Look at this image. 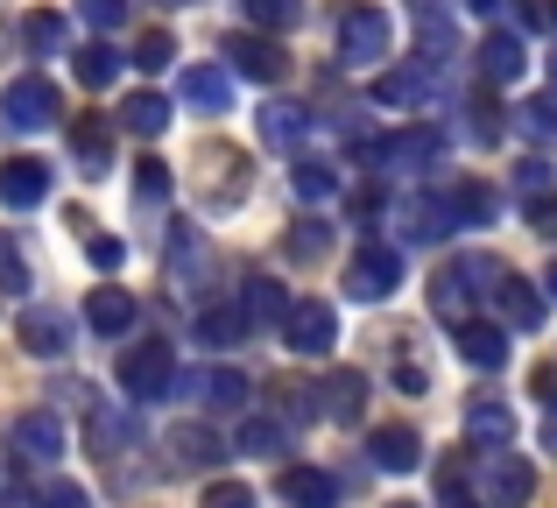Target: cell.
<instances>
[{
  "instance_id": "1",
  "label": "cell",
  "mask_w": 557,
  "mask_h": 508,
  "mask_svg": "<svg viewBox=\"0 0 557 508\" xmlns=\"http://www.w3.org/2000/svg\"><path fill=\"white\" fill-rule=\"evenodd\" d=\"M494 275H502V261H494V255H459V261H451V269L431 283V311L459 325V318L473 311L480 289H494Z\"/></svg>"
},
{
  "instance_id": "2",
  "label": "cell",
  "mask_w": 557,
  "mask_h": 508,
  "mask_svg": "<svg viewBox=\"0 0 557 508\" xmlns=\"http://www.w3.org/2000/svg\"><path fill=\"white\" fill-rule=\"evenodd\" d=\"M198 170H205V212H233L255 191V170H247V156L233 149V141H205Z\"/></svg>"
},
{
  "instance_id": "3",
  "label": "cell",
  "mask_w": 557,
  "mask_h": 508,
  "mask_svg": "<svg viewBox=\"0 0 557 508\" xmlns=\"http://www.w3.org/2000/svg\"><path fill=\"white\" fill-rule=\"evenodd\" d=\"M0 113H8L14 135H42V127L64 121V92H57L42 71H28V78H14L8 92H0Z\"/></svg>"
},
{
  "instance_id": "4",
  "label": "cell",
  "mask_w": 557,
  "mask_h": 508,
  "mask_svg": "<svg viewBox=\"0 0 557 508\" xmlns=\"http://www.w3.org/2000/svg\"><path fill=\"white\" fill-rule=\"evenodd\" d=\"M170 382H177V354H170V339H141V346L121 354V388L135 402H156Z\"/></svg>"
},
{
  "instance_id": "5",
  "label": "cell",
  "mask_w": 557,
  "mask_h": 508,
  "mask_svg": "<svg viewBox=\"0 0 557 508\" xmlns=\"http://www.w3.org/2000/svg\"><path fill=\"white\" fill-rule=\"evenodd\" d=\"M283 339L297 346L304 360H318V354H332V346H339V311H332L325 297H297L283 311Z\"/></svg>"
},
{
  "instance_id": "6",
  "label": "cell",
  "mask_w": 557,
  "mask_h": 508,
  "mask_svg": "<svg viewBox=\"0 0 557 508\" xmlns=\"http://www.w3.org/2000/svg\"><path fill=\"white\" fill-rule=\"evenodd\" d=\"M395 283H403V255L381 248V240H368V248L346 261V297H360V303L395 297Z\"/></svg>"
},
{
  "instance_id": "7",
  "label": "cell",
  "mask_w": 557,
  "mask_h": 508,
  "mask_svg": "<svg viewBox=\"0 0 557 508\" xmlns=\"http://www.w3.org/2000/svg\"><path fill=\"white\" fill-rule=\"evenodd\" d=\"M388 42H395V28H388V14H381V8H354L339 22V57L354 71H374L381 57H388Z\"/></svg>"
},
{
  "instance_id": "8",
  "label": "cell",
  "mask_w": 557,
  "mask_h": 508,
  "mask_svg": "<svg viewBox=\"0 0 557 508\" xmlns=\"http://www.w3.org/2000/svg\"><path fill=\"white\" fill-rule=\"evenodd\" d=\"M437 156H445V135L437 127H403V135H381L368 149L374 170H437Z\"/></svg>"
},
{
  "instance_id": "9",
  "label": "cell",
  "mask_w": 557,
  "mask_h": 508,
  "mask_svg": "<svg viewBox=\"0 0 557 508\" xmlns=\"http://www.w3.org/2000/svg\"><path fill=\"white\" fill-rule=\"evenodd\" d=\"M219 50H226L233 71H240V78H255V85H275V78L289 71V50H283L275 36H255V28H233Z\"/></svg>"
},
{
  "instance_id": "10",
  "label": "cell",
  "mask_w": 557,
  "mask_h": 508,
  "mask_svg": "<svg viewBox=\"0 0 557 508\" xmlns=\"http://www.w3.org/2000/svg\"><path fill=\"white\" fill-rule=\"evenodd\" d=\"M536 495V467L522 453H494L487 459V508H530Z\"/></svg>"
},
{
  "instance_id": "11",
  "label": "cell",
  "mask_w": 557,
  "mask_h": 508,
  "mask_svg": "<svg viewBox=\"0 0 557 508\" xmlns=\"http://www.w3.org/2000/svg\"><path fill=\"white\" fill-rule=\"evenodd\" d=\"M487 297L502 303V318H508L516 332H536V325H544V289H536L530 275L502 269V275H494V289H487Z\"/></svg>"
},
{
  "instance_id": "12",
  "label": "cell",
  "mask_w": 557,
  "mask_h": 508,
  "mask_svg": "<svg viewBox=\"0 0 557 508\" xmlns=\"http://www.w3.org/2000/svg\"><path fill=\"white\" fill-rule=\"evenodd\" d=\"M255 127H261L269 149H304V141H311V107H297V99H261Z\"/></svg>"
},
{
  "instance_id": "13",
  "label": "cell",
  "mask_w": 557,
  "mask_h": 508,
  "mask_svg": "<svg viewBox=\"0 0 557 508\" xmlns=\"http://www.w3.org/2000/svg\"><path fill=\"white\" fill-rule=\"evenodd\" d=\"M42 198H50V170H42L36 156H8V163H0V206L28 212V206H42Z\"/></svg>"
},
{
  "instance_id": "14",
  "label": "cell",
  "mask_w": 557,
  "mask_h": 508,
  "mask_svg": "<svg viewBox=\"0 0 557 508\" xmlns=\"http://www.w3.org/2000/svg\"><path fill=\"white\" fill-rule=\"evenodd\" d=\"M163 453H170V473H205L212 459H226V445H219L205 424H170L163 431Z\"/></svg>"
},
{
  "instance_id": "15",
  "label": "cell",
  "mask_w": 557,
  "mask_h": 508,
  "mask_svg": "<svg viewBox=\"0 0 557 508\" xmlns=\"http://www.w3.org/2000/svg\"><path fill=\"white\" fill-rule=\"evenodd\" d=\"M318 396H325L318 410H325L332 424H360V417H368V374H354V368H332Z\"/></svg>"
},
{
  "instance_id": "16",
  "label": "cell",
  "mask_w": 557,
  "mask_h": 508,
  "mask_svg": "<svg viewBox=\"0 0 557 508\" xmlns=\"http://www.w3.org/2000/svg\"><path fill=\"white\" fill-rule=\"evenodd\" d=\"M14 453H22L28 467H50V459L64 453V424H57L50 410H28V417H14Z\"/></svg>"
},
{
  "instance_id": "17",
  "label": "cell",
  "mask_w": 557,
  "mask_h": 508,
  "mask_svg": "<svg viewBox=\"0 0 557 508\" xmlns=\"http://www.w3.org/2000/svg\"><path fill=\"white\" fill-rule=\"evenodd\" d=\"M368 459H374L381 473H417L423 467V438L409 424H381L374 438H368Z\"/></svg>"
},
{
  "instance_id": "18",
  "label": "cell",
  "mask_w": 557,
  "mask_h": 508,
  "mask_svg": "<svg viewBox=\"0 0 557 508\" xmlns=\"http://www.w3.org/2000/svg\"><path fill=\"white\" fill-rule=\"evenodd\" d=\"M417 50H423V71H437L451 50H459V22H451L437 0H417Z\"/></svg>"
},
{
  "instance_id": "19",
  "label": "cell",
  "mask_w": 557,
  "mask_h": 508,
  "mask_svg": "<svg viewBox=\"0 0 557 508\" xmlns=\"http://www.w3.org/2000/svg\"><path fill=\"white\" fill-rule=\"evenodd\" d=\"M71 156H78L85 177H99V170L113 163V127L99 121V113H78V121H71Z\"/></svg>"
},
{
  "instance_id": "20",
  "label": "cell",
  "mask_w": 557,
  "mask_h": 508,
  "mask_svg": "<svg viewBox=\"0 0 557 508\" xmlns=\"http://www.w3.org/2000/svg\"><path fill=\"white\" fill-rule=\"evenodd\" d=\"M459 360H466V368H502V360H508L502 325H487V318H459Z\"/></svg>"
},
{
  "instance_id": "21",
  "label": "cell",
  "mask_w": 557,
  "mask_h": 508,
  "mask_svg": "<svg viewBox=\"0 0 557 508\" xmlns=\"http://www.w3.org/2000/svg\"><path fill=\"white\" fill-rule=\"evenodd\" d=\"M403 220H409V240H445V234H459V226H451V198L445 191H417L403 206Z\"/></svg>"
},
{
  "instance_id": "22",
  "label": "cell",
  "mask_w": 557,
  "mask_h": 508,
  "mask_svg": "<svg viewBox=\"0 0 557 508\" xmlns=\"http://www.w3.org/2000/svg\"><path fill=\"white\" fill-rule=\"evenodd\" d=\"M184 107H198V113H226V107H233V71H219V64L184 71Z\"/></svg>"
},
{
  "instance_id": "23",
  "label": "cell",
  "mask_w": 557,
  "mask_h": 508,
  "mask_svg": "<svg viewBox=\"0 0 557 508\" xmlns=\"http://www.w3.org/2000/svg\"><path fill=\"white\" fill-rule=\"evenodd\" d=\"M451 226H494L502 220V191L494 184H451Z\"/></svg>"
},
{
  "instance_id": "24",
  "label": "cell",
  "mask_w": 557,
  "mask_h": 508,
  "mask_svg": "<svg viewBox=\"0 0 557 508\" xmlns=\"http://www.w3.org/2000/svg\"><path fill=\"white\" fill-rule=\"evenodd\" d=\"M283 501L289 508H332L339 501V481H332L325 467H289L283 473Z\"/></svg>"
},
{
  "instance_id": "25",
  "label": "cell",
  "mask_w": 557,
  "mask_h": 508,
  "mask_svg": "<svg viewBox=\"0 0 557 508\" xmlns=\"http://www.w3.org/2000/svg\"><path fill=\"white\" fill-rule=\"evenodd\" d=\"M85 325H92L99 339H121V332L135 325V297H127V289H92V303H85Z\"/></svg>"
},
{
  "instance_id": "26",
  "label": "cell",
  "mask_w": 557,
  "mask_h": 508,
  "mask_svg": "<svg viewBox=\"0 0 557 508\" xmlns=\"http://www.w3.org/2000/svg\"><path fill=\"white\" fill-rule=\"evenodd\" d=\"M480 71H487V85H516L522 71H530V57H522V42L502 28V36H487V42H480Z\"/></svg>"
},
{
  "instance_id": "27",
  "label": "cell",
  "mask_w": 557,
  "mask_h": 508,
  "mask_svg": "<svg viewBox=\"0 0 557 508\" xmlns=\"http://www.w3.org/2000/svg\"><path fill=\"white\" fill-rule=\"evenodd\" d=\"M121 127H127V135H141V141H156L170 127V99L163 92H127L121 99Z\"/></svg>"
},
{
  "instance_id": "28",
  "label": "cell",
  "mask_w": 557,
  "mask_h": 508,
  "mask_svg": "<svg viewBox=\"0 0 557 508\" xmlns=\"http://www.w3.org/2000/svg\"><path fill=\"white\" fill-rule=\"evenodd\" d=\"M121 64H127V57L113 50V42H85V50L71 57V71H78V85H92V92H107V85L121 78Z\"/></svg>"
},
{
  "instance_id": "29",
  "label": "cell",
  "mask_w": 557,
  "mask_h": 508,
  "mask_svg": "<svg viewBox=\"0 0 557 508\" xmlns=\"http://www.w3.org/2000/svg\"><path fill=\"white\" fill-rule=\"evenodd\" d=\"M283 311H289V297L269 283V275H255V283L240 289V318H247V332H255V325H283Z\"/></svg>"
},
{
  "instance_id": "30",
  "label": "cell",
  "mask_w": 557,
  "mask_h": 508,
  "mask_svg": "<svg viewBox=\"0 0 557 508\" xmlns=\"http://www.w3.org/2000/svg\"><path fill=\"white\" fill-rule=\"evenodd\" d=\"M64 318H57V311H28L22 318V354H36V360H57V354H64Z\"/></svg>"
},
{
  "instance_id": "31",
  "label": "cell",
  "mask_w": 557,
  "mask_h": 508,
  "mask_svg": "<svg viewBox=\"0 0 557 508\" xmlns=\"http://www.w3.org/2000/svg\"><path fill=\"white\" fill-rule=\"evenodd\" d=\"M466 438H473V445H508V438H516L508 402H473V410H466Z\"/></svg>"
},
{
  "instance_id": "32",
  "label": "cell",
  "mask_w": 557,
  "mask_h": 508,
  "mask_svg": "<svg viewBox=\"0 0 557 508\" xmlns=\"http://www.w3.org/2000/svg\"><path fill=\"white\" fill-rule=\"evenodd\" d=\"M198 396H205V410H240V402H247V374L240 368H205Z\"/></svg>"
},
{
  "instance_id": "33",
  "label": "cell",
  "mask_w": 557,
  "mask_h": 508,
  "mask_svg": "<svg viewBox=\"0 0 557 508\" xmlns=\"http://www.w3.org/2000/svg\"><path fill=\"white\" fill-rule=\"evenodd\" d=\"M289 184H297L304 206H332V198H339V170H332V163H297Z\"/></svg>"
},
{
  "instance_id": "34",
  "label": "cell",
  "mask_w": 557,
  "mask_h": 508,
  "mask_svg": "<svg viewBox=\"0 0 557 508\" xmlns=\"http://www.w3.org/2000/svg\"><path fill=\"white\" fill-rule=\"evenodd\" d=\"M240 453L247 459H275V453H289V431L275 424V417H247L240 424Z\"/></svg>"
},
{
  "instance_id": "35",
  "label": "cell",
  "mask_w": 557,
  "mask_h": 508,
  "mask_svg": "<svg viewBox=\"0 0 557 508\" xmlns=\"http://www.w3.org/2000/svg\"><path fill=\"white\" fill-rule=\"evenodd\" d=\"M423 92H431V71H381V85H374L381 107H417Z\"/></svg>"
},
{
  "instance_id": "36",
  "label": "cell",
  "mask_w": 557,
  "mask_h": 508,
  "mask_svg": "<svg viewBox=\"0 0 557 508\" xmlns=\"http://www.w3.org/2000/svg\"><path fill=\"white\" fill-rule=\"evenodd\" d=\"M22 42H28V50H36V57H57V50H64V14H22Z\"/></svg>"
},
{
  "instance_id": "37",
  "label": "cell",
  "mask_w": 557,
  "mask_h": 508,
  "mask_svg": "<svg viewBox=\"0 0 557 508\" xmlns=\"http://www.w3.org/2000/svg\"><path fill=\"white\" fill-rule=\"evenodd\" d=\"M198 332H205V346H240V339H247L240 303H219V311H205V318H198Z\"/></svg>"
},
{
  "instance_id": "38",
  "label": "cell",
  "mask_w": 557,
  "mask_h": 508,
  "mask_svg": "<svg viewBox=\"0 0 557 508\" xmlns=\"http://www.w3.org/2000/svg\"><path fill=\"white\" fill-rule=\"evenodd\" d=\"M127 64H141V71H170V64H177V36H170V28H149V36L135 42V57H127Z\"/></svg>"
},
{
  "instance_id": "39",
  "label": "cell",
  "mask_w": 557,
  "mask_h": 508,
  "mask_svg": "<svg viewBox=\"0 0 557 508\" xmlns=\"http://www.w3.org/2000/svg\"><path fill=\"white\" fill-rule=\"evenodd\" d=\"M170 269H177V283H198V275H205V248H198V234H190V226L170 234Z\"/></svg>"
},
{
  "instance_id": "40",
  "label": "cell",
  "mask_w": 557,
  "mask_h": 508,
  "mask_svg": "<svg viewBox=\"0 0 557 508\" xmlns=\"http://www.w3.org/2000/svg\"><path fill=\"white\" fill-rule=\"evenodd\" d=\"M516 127L530 141H557V99L544 92V99H530V107H516Z\"/></svg>"
},
{
  "instance_id": "41",
  "label": "cell",
  "mask_w": 557,
  "mask_h": 508,
  "mask_svg": "<svg viewBox=\"0 0 557 508\" xmlns=\"http://www.w3.org/2000/svg\"><path fill=\"white\" fill-rule=\"evenodd\" d=\"M78 14L92 22V42H99V36H113V28L135 14V0H78Z\"/></svg>"
},
{
  "instance_id": "42",
  "label": "cell",
  "mask_w": 557,
  "mask_h": 508,
  "mask_svg": "<svg viewBox=\"0 0 557 508\" xmlns=\"http://www.w3.org/2000/svg\"><path fill=\"white\" fill-rule=\"evenodd\" d=\"M311 396H318V388H304V382H275V402H283V417H275V424L289 431V424H304V417H318Z\"/></svg>"
},
{
  "instance_id": "43",
  "label": "cell",
  "mask_w": 557,
  "mask_h": 508,
  "mask_svg": "<svg viewBox=\"0 0 557 508\" xmlns=\"http://www.w3.org/2000/svg\"><path fill=\"white\" fill-rule=\"evenodd\" d=\"M85 438H92V453L121 459V445H127V424H121L113 410H92V424H85Z\"/></svg>"
},
{
  "instance_id": "44",
  "label": "cell",
  "mask_w": 557,
  "mask_h": 508,
  "mask_svg": "<svg viewBox=\"0 0 557 508\" xmlns=\"http://www.w3.org/2000/svg\"><path fill=\"white\" fill-rule=\"evenodd\" d=\"M247 14H255L261 28H297L304 22V0H240Z\"/></svg>"
},
{
  "instance_id": "45",
  "label": "cell",
  "mask_w": 557,
  "mask_h": 508,
  "mask_svg": "<svg viewBox=\"0 0 557 508\" xmlns=\"http://www.w3.org/2000/svg\"><path fill=\"white\" fill-rule=\"evenodd\" d=\"M516 184H522V198H530V206H544V191L557 198V170L544 163V156H530V163L516 170Z\"/></svg>"
},
{
  "instance_id": "46",
  "label": "cell",
  "mask_w": 557,
  "mask_h": 508,
  "mask_svg": "<svg viewBox=\"0 0 557 508\" xmlns=\"http://www.w3.org/2000/svg\"><path fill=\"white\" fill-rule=\"evenodd\" d=\"M0 289H8V297L28 289V261H22V248H14V234H0Z\"/></svg>"
},
{
  "instance_id": "47",
  "label": "cell",
  "mask_w": 557,
  "mask_h": 508,
  "mask_svg": "<svg viewBox=\"0 0 557 508\" xmlns=\"http://www.w3.org/2000/svg\"><path fill=\"white\" fill-rule=\"evenodd\" d=\"M135 191L141 198H170V163H163V156H141V163H135Z\"/></svg>"
},
{
  "instance_id": "48",
  "label": "cell",
  "mask_w": 557,
  "mask_h": 508,
  "mask_svg": "<svg viewBox=\"0 0 557 508\" xmlns=\"http://www.w3.org/2000/svg\"><path fill=\"white\" fill-rule=\"evenodd\" d=\"M205 508H255V495H247L240 481H212L205 487Z\"/></svg>"
},
{
  "instance_id": "49",
  "label": "cell",
  "mask_w": 557,
  "mask_h": 508,
  "mask_svg": "<svg viewBox=\"0 0 557 508\" xmlns=\"http://www.w3.org/2000/svg\"><path fill=\"white\" fill-rule=\"evenodd\" d=\"M36 508H92V501H85V487H71V481H50V487L36 495Z\"/></svg>"
},
{
  "instance_id": "50",
  "label": "cell",
  "mask_w": 557,
  "mask_h": 508,
  "mask_svg": "<svg viewBox=\"0 0 557 508\" xmlns=\"http://www.w3.org/2000/svg\"><path fill=\"white\" fill-rule=\"evenodd\" d=\"M530 396L544 402V417H557V368L544 360V368H530Z\"/></svg>"
},
{
  "instance_id": "51",
  "label": "cell",
  "mask_w": 557,
  "mask_h": 508,
  "mask_svg": "<svg viewBox=\"0 0 557 508\" xmlns=\"http://www.w3.org/2000/svg\"><path fill=\"white\" fill-rule=\"evenodd\" d=\"M466 113H473V135H480V141H494V135H502V107H494V99H473Z\"/></svg>"
},
{
  "instance_id": "52",
  "label": "cell",
  "mask_w": 557,
  "mask_h": 508,
  "mask_svg": "<svg viewBox=\"0 0 557 508\" xmlns=\"http://www.w3.org/2000/svg\"><path fill=\"white\" fill-rule=\"evenodd\" d=\"M85 255H92V269H121V240H107V234L85 240Z\"/></svg>"
},
{
  "instance_id": "53",
  "label": "cell",
  "mask_w": 557,
  "mask_h": 508,
  "mask_svg": "<svg viewBox=\"0 0 557 508\" xmlns=\"http://www.w3.org/2000/svg\"><path fill=\"white\" fill-rule=\"evenodd\" d=\"M530 226H536L544 240H557V198H544V206H530Z\"/></svg>"
},
{
  "instance_id": "54",
  "label": "cell",
  "mask_w": 557,
  "mask_h": 508,
  "mask_svg": "<svg viewBox=\"0 0 557 508\" xmlns=\"http://www.w3.org/2000/svg\"><path fill=\"white\" fill-rule=\"evenodd\" d=\"M544 453L557 459V417H544Z\"/></svg>"
},
{
  "instance_id": "55",
  "label": "cell",
  "mask_w": 557,
  "mask_h": 508,
  "mask_svg": "<svg viewBox=\"0 0 557 508\" xmlns=\"http://www.w3.org/2000/svg\"><path fill=\"white\" fill-rule=\"evenodd\" d=\"M459 8H473V14H494V8H502V0H459Z\"/></svg>"
},
{
  "instance_id": "56",
  "label": "cell",
  "mask_w": 557,
  "mask_h": 508,
  "mask_svg": "<svg viewBox=\"0 0 557 508\" xmlns=\"http://www.w3.org/2000/svg\"><path fill=\"white\" fill-rule=\"evenodd\" d=\"M536 8H544V22H550V28H557V0H536Z\"/></svg>"
},
{
  "instance_id": "57",
  "label": "cell",
  "mask_w": 557,
  "mask_h": 508,
  "mask_svg": "<svg viewBox=\"0 0 557 508\" xmlns=\"http://www.w3.org/2000/svg\"><path fill=\"white\" fill-rule=\"evenodd\" d=\"M544 289H550V297H557V261H550V275H544Z\"/></svg>"
},
{
  "instance_id": "58",
  "label": "cell",
  "mask_w": 557,
  "mask_h": 508,
  "mask_svg": "<svg viewBox=\"0 0 557 508\" xmlns=\"http://www.w3.org/2000/svg\"><path fill=\"white\" fill-rule=\"evenodd\" d=\"M550 92H557V42H550Z\"/></svg>"
},
{
  "instance_id": "59",
  "label": "cell",
  "mask_w": 557,
  "mask_h": 508,
  "mask_svg": "<svg viewBox=\"0 0 557 508\" xmlns=\"http://www.w3.org/2000/svg\"><path fill=\"white\" fill-rule=\"evenodd\" d=\"M381 508H417V501H381Z\"/></svg>"
},
{
  "instance_id": "60",
  "label": "cell",
  "mask_w": 557,
  "mask_h": 508,
  "mask_svg": "<svg viewBox=\"0 0 557 508\" xmlns=\"http://www.w3.org/2000/svg\"><path fill=\"white\" fill-rule=\"evenodd\" d=\"M451 508H473V501H451Z\"/></svg>"
},
{
  "instance_id": "61",
  "label": "cell",
  "mask_w": 557,
  "mask_h": 508,
  "mask_svg": "<svg viewBox=\"0 0 557 508\" xmlns=\"http://www.w3.org/2000/svg\"><path fill=\"white\" fill-rule=\"evenodd\" d=\"M177 8H190V0H177Z\"/></svg>"
}]
</instances>
